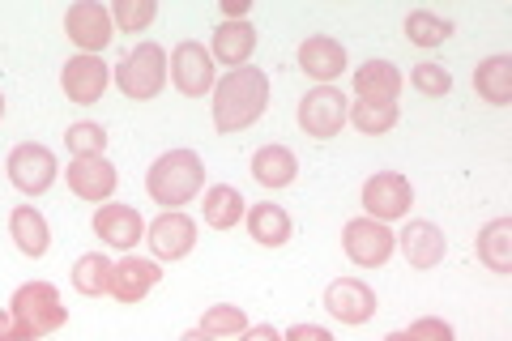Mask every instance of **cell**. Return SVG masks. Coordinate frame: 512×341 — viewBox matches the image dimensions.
Wrapping results in <instances>:
<instances>
[{
  "instance_id": "cell-1",
  "label": "cell",
  "mask_w": 512,
  "mask_h": 341,
  "mask_svg": "<svg viewBox=\"0 0 512 341\" xmlns=\"http://www.w3.org/2000/svg\"><path fill=\"white\" fill-rule=\"evenodd\" d=\"M69 307L60 303L52 282H26L13 303L0 312V341H43L47 333L64 329Z\"/></svg>"
},
{
  "instance_id": "cell-2",
  "label": "cell",
  "mask_w": 512,
  "mask_h": 341,
  "mask_svg": "<svg viewBox=\"0 0 512 341\" xmlns=\"http://www.w3.org/2000/svg\"><path fill=\"white\" fill-rule=\"evenodd\" d=\"M265 107H269V73L265 69L244 64V69H231L214 86V128L222 137L252 128L265 116Z\"/></svg>"
},
{
  "instance_id": "cell-3",
  "label": "cell",
  "mask_w": 512,
  "mask_h": 341,
  "mask_svg": "<svg viewBox=\"0 0 512 341\" xmlns=\"http://www.w3.org/2000/svg\"><path fill=\"white\" fill-rule=\"evenodd\" d=\"M201 188H205V167H201V158L192 150H171L163 158H154V167L146 171L150 201L167 205V209L188 205Z\"/></svg>"
},
{
  "instance_id": "cell-4",
  "label": "cell",
  "mask_w": 512,
  "mask_h": 341,
  "mask_svg": "<svg viewBox=\"0 0 512 341\" xmlns=\"http://www.w3.org/2000/svg\"><path fill=\"white\" fill-rule=\"evenodd\" d=\"M116 86L137 103H150L167 86V52L158 43H137L128 47L124 60L116 64Z\"/></svg>"
},
{
  "instance_id": "cell-5",
  "label": "cell",
  "mask_w": 512,
  "mask_h": 341,
  "mask_svg": "<svg viewBox=\"0 0 512 341\" xmlns=\"http://www.w3.org/2000/svg\"><path fill=\"white\" fill-rule=\"evenodd\" d=\"M350 116V103H346V94L342 90H333V86H316L308 90L299 99V111H295V120L299 128L308 137L316 141H329V137H338L342 133V124Z\"/></svg>"
},
{
  "instance_id": "cell-6",
  "label": "cell",
  "mask_w": 512,
  "mask_h": 341,
  "mask_svg": "<svg viewBox=\"0 0 512 341\" xmlns=\"http://www.w3.org/2000/svg\"><path fill=\"white\" fill-rule=\"evenodd\" d=\"M171 81L184 99H205L214 86H218V73H214V56L205 52V43L197 39H184L175 43L171 52Z\"/></svg>"
},
{
  "instance_id": "cell-7",
  "label": "cell",
  "mask_w": 512,
  "mask_h": 341,
  "mask_svg": "<svg viewBox=\"0 0 512 341\" xmlns=\"http://www.w3.org/2000/svg\"><path fill=\"white\" fill-rule=\"evenodd\" d=\"M342 248L359 269H380L397 252V235L384 222L372 218H350L342 226Z\"/></svg>"
},
{
  "instance_id": "cell-8",
  "label": "cell",
  "mask_w": 512,
  "mask_h": 341,
  "mask_svg": "<svg viewBox=\"0 0 512 341\" xmlns=\"http://www.w3.org/2000/svg\"><path fill=\"white\" fill-rule=\"evenodd\" d=\"M410 205H414V188L406 175H397V171H376L372 180L363 184V209H367V218L372 222H397V218H406L410 214Z\"/></svg>"
},
{
  "instance_id": "cell-9",
  "label": "cell",
  "mask_w": 512,
  "mask_h": 341,
  "mask_svg": "<svg viewBox=\"0 0 512 341\" xmlns=\"http://www.w3.org/2000/svg\"><path fill=\"white\" fill-rule=\"evenodd\" d=\"M64 35L82 47V56H94L116 39V22H111V13L99 0H77V5H69V13H64Z\"/></svg>"
},
{
  "instance_id": "cell-10",
  "label": "cell",
  "mask_w": 512,
  "mask_h": 341,
  "mask_svg": "<svg viewBox=\"0 0 512 341\" xmlns=\"http://www.w3.org/2000/svg\"><path fill=\"white\" fill-rule=\"evenodd\" d=\"M9 180L18 192H26V197H43V192L56 184V154L47 150V145L22 141L18 150L9 154Z\"/></svg>"
},
{
  "instance_id": "cell-11",
  "label": "cell",
  "mask_w": 512,
  "mask_h": 341,
  "mask_svg": "<svg viewBox=\"0 0 512 341\" xmlns=\"http://www.w3.org/2000/svg\"><path fill=\"white\" fill-rule=\"evenodd\" d=\"M146 243L158 261H184V256L197 248V222H192L184 209H167L146 226Z\"/></svg>"
},
{
  "instance_id": "cell-12",
  "label": "cell",
  "mask_w": 512,
  "mask_h": 341,
  "mask_svg": "<svg viewBox=\"0 0 512 341\" xmlns=\"http://www.w3.org/2000/svg\"><path fill=\"white\" fill-rule=\"evenodd\" d=\"M325 312L342 324H367L376 316V290L363 278H338L325 290Z\"/></svg>"
},
{
  "instance_id": "cell-13",
  "label": "cell",
  "mask_w": 512,
  "mask_h": 341,
  "mask_svg": "<svg viewBox=\"0 0 512 341\" xmlns=\"http://www.w3.org/2000/svg\"><path fill=\"white\" fill-rule=\"evenodd\" d=\"M107 81H111V73H107V64L99 56H73L60 69V90L69 94V103H77V107H94V103H99L103 90H107Z\"/></svg>"
},
{
  "instance_id": "cell-14",
  "label": "cell",
  "mask_w": 512,
  "mask_h": 341,
  "mask_svg": "<svg viewBox=\"0 0 512 341\" xmlns=\"http://www.w3.org/2000/svg\"><path fill=\"white\" fill-rule=\"evenodd\" d=\"M94 235L107 248L128 252V248H137V239H146V222H141L133 205H99L94 209Z\"/></svg>"
},
{
  "instance_id": "cell-15",
  "label": "cell",
  "mask_w": 512,
  "mask_h": 341,
  "mask_svg": "<svg viewBox=\"0 0 512 341\" xmlns=\"http://www.w3.org/2000/svg\"><path fill=\"white\" fill-rule=\"evenodd\" d=\"M64 175H69V192H73V197L94 201V205H103L111 192H116V184H120V175H116V167H111L107 158H73Z\"/></svg>"
},
{
  "instance_id": "cell-16",
  "label": "cell",
  "mask_w": 512,
  "mask_h": 341,
  "mask_svg": "<svg viewBox=\"0 0 512 341\" xmlns=\"http://www.w3.org/2000/svg\"><path fill=\"white\" fill-rule=\"evenodd\" d=\"M397 248H402L406 256V265L410 269H436L444 261V252H448V239L436 222H410L402 235H397Z\"/></svg>"
},
{
  "instance_id": "cell-17",
  "label": "cell",
  "mask_w": 512,
  "mask_h": 341,
  "mask_svg": "<svg viewBox=\"0 0 512 341\" xmlns=\"http://www.w3.org/2000/svg\"><path fill=\"white\" fill-rule=\"evenodd\" d=\"M158 278H163V269H158L154 261H141V256H124L120 265H111V299L116 303H141L150 295V290L158 286Z\"/></svg>"
},
{
  "instance_id": "cell-18",
  "label": "cell",
  "mask_w": 512,
  "mask_h": 341,
  "mask_svg": "<svg viewBox=\"0 0 512 341\" xmlns=\"http://www.w3.org/2000/svg\"><path fill=\"white\" fill-rule=\"evenodd\" d=\"M299 69L312 81H320V86H329V81L342 77V69H346V47L329 35H308L299 43Z\"/></svg>"
},
{
  "instance_id": "cell-19",
  "label": "cell",
  "mask_w": 512,
  "mask_h": 341,
  "mask_svg": "<svg viewBox=\"0 0 512 341\" xmlns=\"http://www.w3.org/2000/svg\"><path fill=\"white\" fill-rule=\"evenodd\" d=\"M295 175H299V158L286 150V145H261V150L252 154V180L269 192L291 188Z\"/></svg>"
},
{
  "instance_id": "cell-20",
  "label": "cell",
  "mask_w": 512,
  "mask_h": 341,
  "mask_svg": "<svg viewBox=\"0 0 512 341\" xmlns=\"http://www.w3.org/2000/svg\"><path fill=\"white\" fill-rule=\"evenodd\" d=\"M256 52V26L252 22H218L214 30V47L210 56L218 64H227V69H244Z\"/></svg>"
},
{
  "instance_id": "cell-21",
  "label": "cell",
  "mask_w": 512,
  "mask_h": 341,
  "mask_svg": "<svg viewBox=\"0 0 512 341\" xmlns=\"http://www.w3.org/2000/svg\"><path fill=\"white\" fill-rule=\"evenodd\" d=\"M355 94H359V103H397V94H402L397 64L367 60L363 69H355Z\"/></svg>"
},
{
  "instance_id": "cell-22",
  "label": "cell",
  "mask_w": 512,
  "mask_h": 341,
  "mask_svg": "<svg viewBox=\"0 0 512 341\" xmlns=\"http://www.w3.org/2000/svg\"><path fill=\"white\" fill-rule=\"evenodd\" d=\"M9 235L13 243H18L22 256H47V248H52V231H47V218L39 214L35 205H13L9 214Z\"/></svg>"
},
{
  "instance_id": "cell-23",
  "label": "cell",
  "mask_w": 512,
  "mask_h": 341,
  "mask_svg": "<svg viewBox=\"0 0 512 341\" xmlns=\"http://www.w3.org/2000/svg\"><path fill=\"white\" fill-rule=\"evenodd\" d=\"M474 90L478 99L491 107H508L512 103V56H487L474 69Z\"/></svg>"
},
{
  "instance_id": "cell-24",
  "label": "cell",
  "mask_w": 512,
  "mask_h": 341,
  "mask_svg": "<svg viewBox=\"0 0 512 341\" xmlns=\"http://www.w3.org/2000/svg\"><path fill=\"white\" fill-rule=\"evenodd\" d=\"M478 261H483L491 273H512V218H495L478 231L474 243Z\"/></svg>"
},
{
  "instance_id": "cell-25",
  "label": "cell",
  "mask_w": 512,
  "mask_h": 341,
  "mask_svg": "<svg viewBox=\"0 0 512 341\" xmlns=\"http://www.w3.org/2000/svg\"><path fill=\"white\" fill-rule=\"evenodd\" d=\"M248 235L261 243V248H282L291 239V214L274 201H261L248 209Z\"/></svg>"
},
{
  "instance_id": "cell-26",
  "label": "cell",
  "mask_w": 512,
  "mask_h": 341,
  "mask_svg": "<svg viewBox=\"0 0 512 341\" xmlns=\"http://www.w3.org/2000/svg\"><path fill=\"white\" fill-rule=\"evenodd\" d=\"M205 226H214V231H231V226H239V218L248 214V201L244 192L231 188V184H214L205 188Z\"/></svg>"
},
{
  "instance_id": "cell-27",
  "label": "cell",
  "mask_w": 512,
  "mask_h": 341,
  "mask_svg": "<svg viewBox=\"0 0 512 341\" xmlns=\"http://www.w3.org/2000/svg\"><path fill=\"white\" fill-rule=\"evenodd\" d=\"M73 290H77V295H86V299L111 295V261H107L103 252L77 256V265H73Z\"/></svg>"
},
{
  "instance_id": "cell-28",
  "label": "cell",
  "mask_w": 512,
  "mask_h": 341,
  "mask_svg": "<svg viewBox=\"0 0 512 341\" xmlns=\"http://www.w3.org/2000/svg\"><path fill=\"white\" fill-rule=\"evenodd\" d=\"M448 35H453V22L440 18V13H427V9H414L406 18V39L414 47H440Z\"/></svg>"
},
{
  "instance_id": "cell-29",
  "label": "cell",
  "mask_w": 512,
  "mask_h": 341,
  "mask_svg": "<svg viewBox=\"0 0 512 341\" xmlns=\"http://www.w3.org/2000/svg\"><path fill=\"white\" fill-rule=\"evenodd\" d=\"M346 120L355 124L363 137H384L397 124V103H355Z\"/></svg>"
},
{
  "instance_id": "cell-30",
  "label": "cell",
  "mask_w": 512,
  "mask_h": 341,
  "mask_svg": "<svg viewBox=\"0 0 512 341\" xmlns=\"http://www.w3.org/2000/svg\"><path fill=\"white\" fill-rule=\"evenodd\" d=\"M244 329H248V316L235 303L205 307V316H201V333H210V337H239Z\"/></svg>"
},
{
  "instance_id": "cell-31",
  "label": "cell",
  "mask_w": 512,
  "mask_h": 341,
  "mask_svg": "<svg viewBox=\"0 0 512 341\" xmlns=\"http://www.w3.org/2000/svg\"><path fill=\"white\" fill-rule=\"evenodd\" d=\"M64 145H69V154L73 158H103L107 150V133H103V124H69V133H64Z\"/></svg>"
},
{
  "instance_id": "cell-32",
  "label": "cell",
  "mask_w": 512,
  "mask_h": 341,
  "mask_svg": "<svg viewBox=\"0 0 512 341\" xmlns=\"http://www.w3.org/2000/svg\"><path fill=\"white\" fill-rule=\"evenodd\" d=\"M154 18H158L154 0H116V9H111V22H116V30H124V35H141Z\"/></svg>"
},
{
  "instance_id": "cell-33",
  "label": "cell",
  "mask_w": 512,
  "mask_h": 341,
  "mask_svg": "<svg viewBox=\"0 0 512 341\" xmlns=\"http://www.w3.org/2000/svg\"><path fill=\"white\" fill-rule=\"evenodd\" d=\"M410 86L423 94V99H444L448 90H453V73L444 69V64H414V73H410Z\"/></svg>"
},
{
  "instance_id": "cell-34",
  "label": "cell",
  "mask_w": 512,
  "mask_h": 341,
  "mask_svg": "<svg viewBox=\"0 0 512 341\" xmlns=\"http://www.w3.org/2000/svg\"><path fill=\"white\" fill-rule=\"evenodd\" d=\"M406 341H453V324L440 316H423L406 329Z\"/></svg>"
},
{
  "instance_id": "cell-35",
  "label": "cell",
  "mask_w": 512,
  "mask_h": 341,
  "mask_svg": "<svg viewBox=\"0 0 512 341\" xmlns=\"http://www.w3.org/2000/svg\"><path fill=\"white\" fill-rule=\"evenodd\" d=\"M282 341H333V333L320 329V324H291V329L282 333Z\"/></svg>"
},
{
  "instance_id": "cell-36",
  "label": "cell",
  "mask_w": 512,
  "mask_h": 341,
  "mask_svg": "<svg viewBox=\"0 0 512 341\" xmlns=\"http://www.w3.org/2000/svg\"><path fill=\"white\" fill-rule=\"evenodd\" d=\"M239 341H282V333L274 329V324H256V329L239 333Z\"/></svg>"
},
{
  "instance_id": "cell-37",
  "label": "cell",
  "mask_w": 512,
  "mask_h": 341,
  "mask_svg": "<svg viewBox=\"0 0 512 341\" xmlns=\"http://www.w3.org/2000/svg\"><path fill=\"white\" fill-rule=\"evenodd\" d=\"M222 13L227 22H248V0H222Z\"/></svg>"
},
{
  "instance_id": "cell-38",
  "label": "cell",
  "mask_w": 512,
  "mask_h": 341,
  "mask_svg": "<svg viewBox=\"0 0 512 341\" xmlns=\"http://www.w3.org/2000/svg\"><path fill=\"white\" fill-rule=\"evenodd\" d=\"M180 341H218V337H210V333H201V329H192V333H184Z\"/></svg>"
},
{
  "instance_id": "cell-39",
  "label": "cell",
  "mask_w": 512,
  "mask_h": 341,
  "mask_svg": "<svg viewBox=\"0 0 512 341\" xmlns=\"http://www.w3.org/2000/svg\"><path fill=\"white\" fill-rule=\"evenodd\" d=\"M384 341H406V333H389V337H384Z\"/></svg>"
},
{
  "instance_id": "cell-40",
  "label": "cell",
  "mask_w": 512,
  "mask_h": 341,
  "mask_svg": "<svg viewBox=\"0 0 512 341\" xmlns=\"http://www.w3.org/2000/svg\"><path fill=\"white\" fill-rule=\"evenodd\" d=\"M0 120H5V94H0Z\"/></svg>"
}]
</instances>
